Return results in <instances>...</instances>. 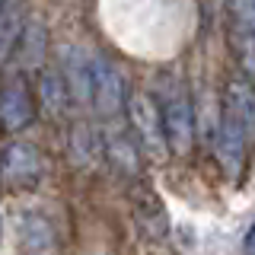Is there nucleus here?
Wrapping results in <instances>:
<instances>
[{"label": "nucleus", "mask_w": 255, "mask_h": 255, "mask_svg": "<svg viewBox=\"0 0 255 255\" xmlns=\"http://www.w3.org/2000/svg\"><path fill=\"white\" fill-rule=\"evenodd\" d=\"M252 134V86L249 80H233L223 96L217 122V159L227 175H239L246 156V140Z\"/></svg>", "instance_id": "obj_1"}, {"label": "nucleus", "mask_w": 255, "mask_h": 255, "mask_svg": "<svg viewBox=\"0 0 255 255\" xmlns=\"http://www.w3.org/2000/svg\"><path fill=\"white\" fill-rule=\"evenodd\" d=\"M159 122H163V140L169 153H188L195 140V109L185 93V86L175 77L159 80Z\"/></svg>", "instance_id": "obj_2"}, {"label": "nucleus", "mask_w": 255, "mask_h": 255, "mask_svg": "<svg viewBox=\"0 0 255 255\" xmlns=\"http://www.w3.org/2000/svg\"><path fill=\"white\" fill-rule=\"evenodd\" d=\"M42 179V153L32 143L16 140L0 153V185L6 191H32Z\"/></svg>", "instance_id": "obj_3"}, {"label": "nucleus", "mask_w": 255, "mask_h": 255, "mask_svg": "<svg viewBox=\"0 0 255 255\" xmlns=\"http://www.w3.org/2000/svg\"><path fill=\"white\" fill-rule=\"evenodd\" d=\"M125 80L115 70V64H109L106 58L93 54L90 58V106L99 115L115 118L118 112H125Z\"/></svg>", "instance_id": "obj_4"}, {"label": "nucleus", "mask_w": 255, "mask_h": 255, "mask_svg": "<svg viewBox=\"0 0 255 255\" xmlns=\"http://www.w3.org/2000/svg\"><path fill=\"white\" fill-rule=\"evenodd\" d=\"M125 112L131 118V128L137 134V140L143 143V150L150 153H166V140H163V122H159V109L147 93H128L125 96Z\"/></svg>", "instance_id": "obj_5"}, {"label": "nucleus", "mask_w": 255, "mask_h": 255, "mask_svg": "<svg viewBox=\"0 0 255 255\" xmlns=\"http://www.w3.org/2000/svg\"><path fill=\"white\" fill-rule=\"evenodd\" d=\"M227 22L233 51L243 61L246 77L252 74V51H255V0H227Z\"/></svg>", "instance_id": "obj_6"}, {"label": "nucleus", "mask_w": 255, "mask_h": 255, "mask_svg": "<svg viewBox=\"0 0 255 255\" xmlns=\"http://www.w3.org/2000/svg\"><path fill=\"white\" fill-rule=\"evenodd\" d=\"M32 118H35V109H32V99H29V86L22 80L6 83L0 90V131L16 134L22 128H29Z\"/></svg>", "instance_id": "obj_7"}, {"label": "nucleus", "mask_w": 255, "mask_h": 255, "mask_svg": "<svg viewBox=\"0 0 255 255\" xmlns=\"http://www.w3.org/2000/svg\"><path fill=\"white\" fill-rule=\"evenodd\" d=\"M90 51L77 45H64L61 48V77L67 86V96L80 106H90Z\"/></svg>", "instance_id": "obj_8"}, {"label": "nucleus", "mask_w": 255, "mask_h": 255, "mask_svg": "<svg viewBox=\"0 0 255 255\" xmlns=\"http://www.w3.org/2000/svg\"><path fill=\"white\" fill-rule=\"evenodd\" d=\"M16 236L26 255H51L54 252V230L42 214L35 211H22L19 223H16Z\"/></svg>", "instance_id": "obj_9"}, {"label": "nucleus", "mask_w": 255, "mask_h": 255, "mask_svg": "<svg viewBox=\"0 0 255 255\" xmlns=\"http://www.w3.org/2000/svg\"><path fill=\"white\" fill-rule=\"evenodd\" d=\"M45 51H48V32H45V26L38 19L22 22L19 38H16V48H13V54H19L22 67L38 70L42 61H45Z\"/></svg>", "instance_id": "obj_10"}, {"label": "nucleus", "mask_w": 255, "mask_h": 255, "mask_svg": "<svg viewBox=\"0 0 255 255\" xmlns=\"http://www.w3.org/2000/svg\"><path fill=\"white\" fill-rule=\"evenodd\" d=\"M38 96H42V106L48 115H64L70 106L67 86H64L61 70H42L38 74Z\"/></svg>", "instance_id": "obj_11"}, {"label": "nucleus", "mask_w": 255, "mask_h": 255, "mask_svg": "<svg viewBox=\"0 0 255 255\" xmlns=\"http://www.w3.org/2000/svg\"><path fill=\"white\" fill-rule=\"evenodd\" d=\"M19 29H22L19 6H16L13 0H3V3H0V64L13 58V48H16V38H19Z\"/></svg>", "instance_id": "obj_12"}, {"label": "nucleus", "mask_w": 255, "mask_h": 255, "mask_svg": "<svg viewBox=\"0 0 255 255\" xmlns=\"http://www.w3.org/2000/svg\"><path fill=\"white\" fill-rule=\"evenodd\" d=\"M106 153H109V163H115L118 169L137 172L140 156H137V147H134V137H131V134H125V131L109 134V137H106Z\"/></svg>", "instance_id": "obj_13"}, {"label": "nucleus", "mask_w": 255, "mask_h": 255, "mask_svg": "<svg viewBox=\"0 0 255 255\" xmlns=\"http://www.w3.org/2000/svg\"><path fill=\"white\" fill-rule=\"evenodd\" d=\"M243 252H246V255H252V227L246 230V243H243Z\"/></svg>", "instance_id": "obj_14"}, {"label": "nucleus", "mask_w": 255, "mask_h": 255, "mask_svg": "<svg viewBox=\"0 0 255 255\" xmlns=\"http://www.w3.org/2000/svg\"><path fill=\"white\" fill-rule=\"evenodd\" d=\"M0 3H3V0H0Z\"/></svg>", "instance_id": "obj_15"}]
</instances>
